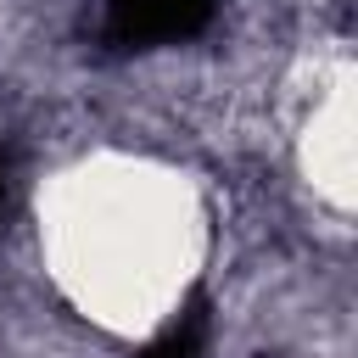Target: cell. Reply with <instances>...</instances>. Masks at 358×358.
Returning a JSON list of instances; mask_svg holds the SVG:
<instances>
[{
	"instance_id": "1",
	"label": "cell",
	"mask_w": 358,
	"mask_h": 358,
	"mask_svg": "<svg viewBox=\"0 0 358 358\" xmlns=\"http://www.w3.org/2000/svg\"><path fill=\"white\" fill-rule=\"evenodd\" d=\"M39 257L62 302L106 336L145 341L207 268L213 224L196 179L145 151H84L34 196Z\"/></svg>"
},
{
	"instance_id": "2",
	"label": "cell",
	"mask_w": 358,
	"mask_h": 358,
	"mask_svg": "<svg viewBox=\"0 0 358 358\" xmlns=\"http://www.w3.org/2000/svg\"><path fill=\"white\" fill-rule=\"evenodd\" d=\"M352 129H358L352 123V67L341 62L319 84L313 106L296 123V168L313 185V196L330 201L336 213H347L352 196H358V145H352Z\"/></svg>"
}]
</instances>
